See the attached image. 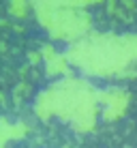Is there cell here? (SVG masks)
<instances>
[{
	"instance_id": "cell-1",
	"label": "cell",
	"mask_w": 137,
	"mask_h": 148,
	"mask_svg": "<svg viewBox=\"0 0 137 148\" xmlns=\"http://www.w3.org/2000/svg\"><path fill=\"white\" fill-rule=\"evenodd\" d=\"M135 47L137 45H126L124 41H101V43L84 45V52H88V60H79V62L90 71L107 73L111 69L122 67L135 54Z\"/></svg>"
}]
</instances>
